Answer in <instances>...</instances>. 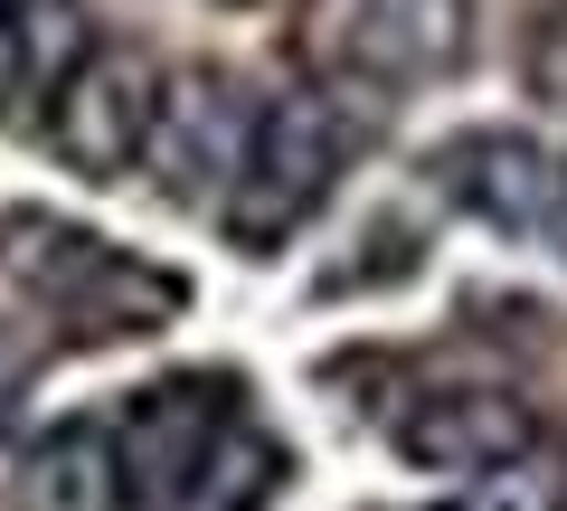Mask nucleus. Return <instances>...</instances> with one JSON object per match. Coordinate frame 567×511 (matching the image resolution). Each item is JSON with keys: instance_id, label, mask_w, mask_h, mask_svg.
I'll return each instance as SVG.
<instances>
[{"instance_id": "9", "label": "nucleus", "mask_w": 567, "mask_h": 511, "mask_svg": "<svg viewBox=\"0 0 567 511\" xmlns=\"http://www.w3.org/2000/svg\"><path fill=\"white\" fill-rule=\"evenodd\" d=\"M20 502L29 511H123V473H114V417H66L29 446L20 464Z\"/></svg>"}, {"instance_id": "7", "label": "nucleus", "mask_w": 567, "mask_h": 511, "mask_svg": "<svg viewBox=\"0 0 567 511\" xmlns=\"http://www.w3.org/2000/svg\"><path fill=\"white\" fill-rule=\"evenodd\" d=\"M256 114H265V95H246V76H227V67H171L162 114H152V152H142L152 190L171 208H208L218 218L246 143H256Z\"/></svg>"}, {"instance_id": "13", "label": "nucleus", "mask_w": 567, "mask_h": 511, "mask_svg": "<svg viewBox=\"0 0 567 511\" xmlns=\"http://www.w3.org/2000/svg\"><path fill=\"white\" fill-rule=\"evenodd\" d=\"M20 10H29V0H0V76H10V39H20Z\"/></svg>"}, {"instance_id": "3", "label": "nucleus", "mask_w": 567, "mask_h": 511, "mask_svg": "<svg viewBox=\"0 0 567 511\" xmlns=\"http://www.w3.org/2000/svg\"><path fill=\"white\" fill-rule=\"evenodd\" d=\"M350 152H360V133H350V114L331 95H312V85L303 95H265L256 143H246L237 181H227V200H218L227 246H237V256H284V246L331 208Z\"/></svg>"}, {"instance_id": "4", "label": "nucleus", "mask_w": 567, "mask_h": 511, "mask_svg": "<svg viewBox=\"0 0 567 511\" xmlns=\"http://www.w3.org/2000/svg\"><path fill=\"white\" fill-rule=\"evenodd\" d=\"M162 76L152 48L133 39H85V58L58 76L48 95V152H58L76 181H133L142 152H152V114H162Z\"/></svg>"}, {"instance_id": "1", "label": "nucleus", "mask_w": 567, "mask_h": 511, "mask_svg": "<svg viewBox=\"0 0 567 511\" xmlns=\"http://www.w3.org/2000/svg\"><path fill=\"white\" fill-rule=\"evenodd\" d=\"M0 275L76 341H142V331L189 313V275L152 266V256L58 218V208H10L0 218Z\"/></svg>"}, {"instance_id": "5", "label": "nucleus", "mask_w": 567, "mask_h": 511, "mask_svg": "<svg viewBox=\"0 0 567 511\" xmlns=\"http://www.w3.org/2000/svg\"><path fill=\"white\" fill-rule=\"evenodd\" d=\"M246 417V389L227 369H181L133 389V408L114 417V473L123 511H181V492L199 483V464L218 454V436Z\"/></svg>"}, {"instance_id": "11", "label": "nucleus", "mask_w": 567, "mask_h": 511, "mask_svg": "<svg viewBox=\"0 0 567 511\" xmlns=\"http://www.w3.org/2000/svg\"><path fill=\"white\" fill-rule=\"evenodd\" d=\"M454 511H567V454L529 446L520 464H502V473H483V483H464V502H454Z\"/></svg>"}, {"instance_id": "12", "label": "nucleus", "mask_w": 567, "mask_h": 511, "mask_svg": "<svg viewBox=\"0 0 567 511\" xmlns=\"http://www.w3.org/2000/svg\"><path fill=\"white\" fill-rule=\"evenodd\" d=\"M20 389H29V369L10 360V350H0V427H10V417H20Z\"/></svg>"}, {"instance_id": "10", "label": "nucleus", "mask_w": 567, "mask_h": 511, "mask_svg": "<svg viewBox=\"0 0 567 511\" xmlns=\"http://www.w3.org/2000/svg\"><path fill=\"white\" fill-rule=\"evenodd\" d=\"M284 473H293V454L275 446V427H265L256 408H246L237 427L218 436V454L199 464V483L181 492V511H275L284 502Z\"/></svg>"}, {"instance_id": "6", "label": "nucleus", "mask_w": 567, "mask_h": 511, "mask_svg": "<svg viewBox=\"0 0 567 511\" xmlns=\"http://www.w3.org/2000/svg\"><path fill=\"white\" fill-rule=\"evenodd\" d=\"M425 171H435V190L464 218L567 256V152H548L539 133H520V123H473V133L425 152Z\"/></svg>"}, {"instance_id": "2", "label": "nucleus", "mask_w": 567, "mask_h": 511, "mask_svg": "<svg viewBox=\"0 0 567 511\" xmlns=\"http://www.w3.org/2000/svg\"><path fill=\"white\" fill-rule=\"evenodd\" d=\"M293 58H303L312 95L331 104H406L464 76L473 0H303Z\"/></svg>"}, {"instance_id": "8", "label": "nucleus", "mask_w": 567, "mask_h": 511, "mask_svg": "<svg viewBox=\"0 0 567 511\" xmlns=\"http://www.w3.org/2000/svg\"><path fill=\"white\" fill-rule=\"evenodd\" d=\"M388 446H398L416 473L483 483V473L520 464V454L539 446V417H529V398L492 389V379H435V389H416L398 417H388Z\"/></svg>"}]
</instances>
